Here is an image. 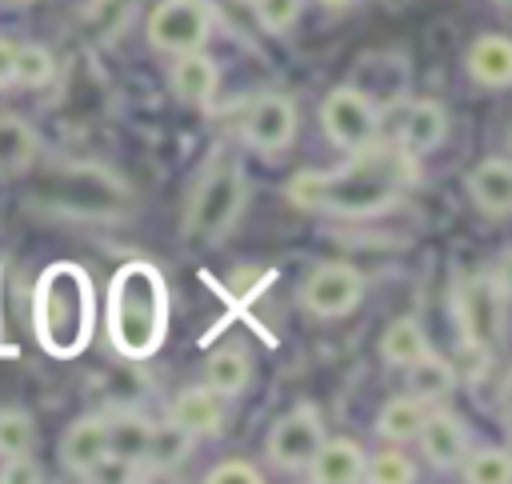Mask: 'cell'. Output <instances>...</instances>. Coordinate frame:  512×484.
Masks as SVG:
<instances>
[{
    "mask_svg": "<svg viewBox=\"0 0 512 484\" xmlns=\"http://www.w3.org/2000/svg\"><path fill=\"white\" fill-rule=\"evenodd\" d=\"M168 420H172L180 432H188L192 440H208V436H216L220 424H224V400H220L212 388H204V384H188V388H180V392L172 396Z\"/></svg>",
    "mask_w": 512,
    "mask_h": 484,
    "instance_id": "obj_15",
    "label": "cell"
},
{
    "mask_svg": "<svg viewBox=\"0 0 512 484\" xmlns=\"http://www.w3.org/2000/svg\"><path fill=\"white\" fill-rule=\"evenodd\" d=\"M456 472H460L468 484H504V480L512 476V456H508L504 448L480 444V448H468V452H464V460H460Z\"/></svg>",
    "mask_w": 512,
    "mask_h": 484,
    "instance_id": "obj_27",
    "label": "cell"
},
{
    "mask_svg": "<svg viewBox=\"0 0 512 484\" xmlns=\"http://www.w3.org/2000/svg\"><path fill=\"white\" fill-rule=\"evenodd\" d=\"M348 160L328 172H300L288 184V200L304 212L328 216H380L400 200V192L416 180V156H408L392 136H376L372 144L344 152Z\"/></svg>",
    "mask_w": 512,
    "mask_h": 484,
    "instance_id": "obj_1",
    "label": "cell"
},
{
    "mask_svg": "<svg viewBox=\"0 0 512 484\" xmlns=\"http://www.w3.org/2000/svg\"><path fill=\"white\" fill-rule=\"evenodd\" d=\"M104 420H108V456H112L108 464L140 468L148 436H152V420L136 408H112V412H104Z\"/></svg>",
    "mask_w": 512,
    "mask_h": 484,
    "instance_id": "obj_18",
    "label": "cell"
},
{
    "mask_svg": "<svg viewBox=\"0 0 512 484\" xmlns=\"http://www.w3.org/2000/svg\"><path fill=\"white\" fill-rule=\"evenodd\" d=\"M320 128L332 148L356 152L380 136V108L356 84H340L320 104Z\"/></svg>",
    "mask_w": 512,
    "mask_h": 484,
    "instance_id": "obj_8",
    "label": "cell"
},
{
    "mask_svg": "<svg viewBox=\"0 0 512 484\" xmlns=\"http://www.w3.org/2000/svg\"><path fill=\"white\" fill-rule=\"evenodd\" d=\"M364 448L352 436H324L308 460V480L316 484H360L364 476Z\"/></svg>",
    "mask_w": 512,
    "mask_h": 484,
    "instance_id": "obj_17",
    "label": "cell"
},
{
    "mask_svg": "<svg viewBox=\"0 0 512 484\" xmlns=\"http://www.w3.org/2000/svg\"><path fill=\"white\" fill-rule=\"evenodd\" d=\"M412 440H416L424 464L436 468V472H456L460 460H464V452L472 448L468 424L452 408H440V404H428V412H424V420H420V428H416Z\"/></svg>",
    "mask_w": 512,
    "mask_h": 484,
    "instance_id": "obj_11",
    "label": "cell"
},
{
    "mask_svg": "<svg viewBox=\"0 0 512 484\" xmlns=\"http://www.w3.org/2000/svg\"><path fill=\"white\" fill-rule=\"evenodd\" d=\"M32 448H36V420H32V412H24L20 404H4L0 408V460L28 456Z\"/></svg>",
    "mask_w": 512,
    "mask_h": 484,
    "instance_id": "obj_28",
    "label": "cell"
},
{
    "mask_svg": "<svg viewBox=\"0 0 512 484\" xmlns=\"http://www.w3.org/2000/svg\"><path fill=\"white\" fill-rule=\"evenodd\" d=\"M60 464L64 472L72 476H96L100 468H108V420L104 412H88V416H76L64 436H60Z\"/></svg>",
    "mask_w": 512,
    "mask_h": 484,
    "instance_id": "obj_13",
    "label": "cell"
},
{
    "mask_svg": "<svg viewBox=\"0 0 512 484\" xmlns=\"http://www.w3.org/2000/svg\"><path fill=\"white\" fill-rule=\"evenodd\" d=\"M12 56H16V44L0 36V92L12 88Z\"/></svg>",
    "mask_w": 512,
    "mask_h": 484,
    "instance_id": "obj_33",
    "label": "cell"
},
{
    "mask_svg": "<svg viewBox=\"0 0 512 484\" xmlns=\"http://www.w3.org/2000/svg\"><path fill=\"white\" fill-rule=\"evenodd\" d=\"M368 484H412L416 480V460L396 452V448H384L376 456H364V476Z\"/></svg>",
    "mask_w": 512,
    "mask_h": 484,
    "instance_id": "obj_29",
    "label": "cell"
},
{
    "mask_svg": "<svg viewBox=\"0 0 512 484\" xmlns=\"http://www.w3.org/2000/svg\"><path fill=\"white\" fill-rule=\"evenodd\" d=\"M320 8H328V12H344V8H352V4H360V0H316Z\"/></svg>",
    "mask_w": 512,
    "mask_h": 484,
    "instance_id": "obj_34",
    "label": "cell"
},
{
    "mask_svg": "<svg viewBox=\"0 0 512 484\" xmlns=\"http://www.w3.org/2000/svg\"><path fill=\"white\" fill-rule=\"evenodd\" d=\"M212 24H216V12L208 0H160L148 12V44L168 56L196 52L208 44Z\"/></svg>",
    "mask_w": 512,
    "mask_h": 484,
    "instance_id": "obj_7",
    "label": "cell"
},
{
    "mask_svg": "<svg viewBox=\"0 0 512 484\" xmlns=\"http://www.w3.org/2000/svg\"><path fill=\"white\" fill-rule=\"evenodd\" d=\"M324 436H328V428H324L320 408L312 400H300V404H292L288 412H280L268 424V432H264V456H268V464H276L284 472H304Z\"/></svg>",
    "mask_w": 512,
    "mask_h": 484,
    "instance_id": "obj_5",
    "label": "cell"
},
{
    "mask_svg": "<svg viewBox=\"0 0 512 484\" xmlns=\"http://www.w3.org/2000/svg\"><path fill=\"white\" fill-rule=\"evenodd\" d=\"M424 412H428V404H424L420 396L400 392V396L384 400V408L376 412V436L388 440V444H408V440L416 436Z\"/></svg>",
    "mask_w": 512,
    "mask_h": 484,
    "instance_id": "obj_23",
    "label": "cell"
},
{
    "mask_svg": "<svg viewBox=\"0 0 512 484\" xmlns=\"http://www.w3.org/2000/svg\"><path fill=\"white\" fill-rule=\"evenodd\" d=\"M52 76H56V60H52V52L44 44H32V40L28 44H16V56H12V88L36 92Z\"/></svg>",
    "mask_w": 512,
    "mask_h": 484,
    "instance_id": "obj_25",
    "label": "cell"
},
{
    "mask_svg": "<svg viewBox=\"0 0 512 484\" xmlns=\"http://www.w3.org/2000/svg\"><path fill=\"white\" fill-rule=\"evenodd\" d=\"M300 16V0H256V20L264 32H288Z\"/></svg>",
    "mask_w": 512,
    "mask_h": 484,
    "instance_id": "obj_31",
    "label": "cell"
},
{
    "mask_svg": "<svg viewBox=\"0 0 512 484\" xmlns=\"http://www.w3.org/2000/svg\"><path fill=\"white\" fill-rule=\"evenodd\" d=\"M364 288L368 284H364V272L356 264H348V260H320L304 276V284H300V304L316 320H340V316L360 308Z\"/></svg>",
    "mask_w": 512,
    "mask_h": 484,
    "instance_id": "obj_6",
    "label": "cell"
},
{
    "mask_svg": "<svg viewBox=\"0 0 512 484\" xmlns=\"http://www.w3.org/2000/svg\"><path fill=\"white\" fill-rule=\"evenodd\" d=\"M208 484H264V472L252 464V460H240V456H228V460H216L208 472H204Z\"/></svg>",
    "mask_w": 512,
    "mask_h": 484,
    "instance_id": "obj_30",
    "label": "cell"
},
{
    "mask_svg": "<svg viewBox=\"0 0 512 484\" xmlns=\"http://www.w3.org/2000/svg\"><path fill=\"white\" fill-rule=\"evenodd\" d=\"M456 320L464 340L492 348L504 332V284L496 276H472L456 292Z\"/></svg>",
    "mask_w": 512,
    "mask_h": 484,
    "instance_id": "obj_10",
    "label": "cell"
},
{
    "mask_svg": "<svg viewBox=\"0 0 512 484\" xmlns=\"http://www.w3.org/2000/svg\"><path fill=\"white\" fill-rule=\"evenodd\" d=\"M468 76L480 84V88H508L512 84V40L500 36V32H484L472 40L468 48Z\"/></svg>",
    "mask_w": 512,
    "mask_h": 484,
    "instance_id": "obj_19",
    "label": "cell"
},
{
    "mask_svg": "<svg viewBox=\"0 0 512 484\" xmlns=\"http://www.w3.org/2000/svg\"><path fill=\"white\" fill-rule=\"evenodd\" d=\"M252 380V360L244 348L224 344L216 352H208L204 360V388H212L220 400H236Z\"/></svg>",
    "mask_w": 512,
    "mask_h": 484,
    "instance_id": "obj_21",
    "label": "cell"
},
{
    "mask_svg": "<svg viewBox=\"0 0 512 484\" xmlns=\"http://www.w3.org/2000/svg\"><path fill=\"white\" fill-rule=\"evenodd\" d=\"M0 4H8V8H28V4H36V0H0Z\"/></svg>",
    "mask_w": 512,
    "mask_h": 484,
    "instance_id": "obj_35",
    "label": "cell"
},
{
    "mask_svg": "<svg viewBox=\"0 0 512 484\" xmlns=\"http://www.w3.org/2000/svg\"><path fill=\"white\" fill-rule=\"evenodd\" d=\"M244 200H248V176H244V164L236 156H220L204 180L196 184L192 200H188V212H184V240L188 244H200V248H212L216 240H224L240 212H244Z\"/></svg>",
    "mask_w": 512,
    "mask_h": 484,
    "instance_id": "obj_4",
    "label": "cell"
},
{
    "mask_svg": "<svg viewBox=\"0 0 512 484\" xmlns=\"http://www.w3.org/2000/svg\"><path fill=\"white\" fill-rule=\"evenodd\" d=\"M464 188H468V200L488 220H504L512 212V164L504 156H488L476 168H468Z\"/></svg>",
    "mask_w": 512,
    "mask_h": 484,
    "instance_id": "obj_14",
    "label": "cell"
},
{
    "mask_svg": "<svg viewBox=\"0 0 512 484\" xmlns=\"http://www.w3.org/2000/svg\"><path fill=\"white\" fill-rule=\"evenodd\" d=\"M396 108V128L388 132L408 156H428L444 144L448 136V108L440 100H400Z\"/></svg>",
    "mask_w": 512,
    "mask_h": 484,
    "instance_id": "obj_12",
    "label": "cell"
},
{
    "mask_svg": "<svg viewBox=\"0 0 512 484\" xmlns=\"http://www.w3.org/2000/svg\"><path fill=\"white\" fill-rule=\"evenodd\" d=\"M192 452V436L180 432L172 420L164 424H152V436H148V448H144V468H176L184 456Z\"/></svg>",
    "mask_w": 512,
    "mask_h": 484,
    "instance_id": "obj_26",
    "label": "cell"
},
{
    "mask_svg": "<svg viewBox=\"0 0 512 484\" xmlns=\"http://www.w3.org/2000/svg\"><path fill=\"white\" fill-rule=\"evenodd\" d=\"M168 84H172V92L188 108H212V100L220 92V64L204 48L180 52L176 64H172V72H168Z\"/></svg>",
    "mask_w": 512,
    "mask_h": 484,
    "instance_id": "obj_16",
    "label": "cell"
},
{
    "mask_svg": "<svg viewBox=\"0 0 512 484\" xmlns=\"http://www.w3.org/2000/svg\"><path fill=\"white\" fill-rule=\"evenodd\" d=\"M96 332V284L84 264L56 260L32 284V336L52 360H72Z\"/></svg>",
    "mask_w": 512,
    "mask_h": 484,
    "instance_id": "obj_3",
    "label": "cell"
},
{
    "mask_svg": "<svg viewBox=\"0 0 512 484\" xmlns=\"http://www.w3.org/2000/svg\"><path fill=\"white\" fill-rule=\"evenodd\" d=\"M432 344H428V332L416 316H396L384 336H380V360L392 364V368H408L416 356H424Z\"/></svg>",
    "mask_w": 512,
    "mask_h": 484,
    "instance_id": "obj_22",
    "label": "cell"
},
{
    "mask_svg": "<svg viewBox=\"0 0 512 484\" xmlns=\"http://www.w3.org/2000/svg\"><path fill=\"white\" fill-rule=\"evenodd\" d=\"M404 376H408V388L404 392H412V396H420L424 404H440L444 396H452L456 392V384H460V372H456V364L448 360V356H440V352H424V356H416L408 368H404Z\"/></svg>",
    "mask_w": 512,
    "mask_h": 484,
    "instance_id": "obj_20",
    "label": "cell"
},
{
    "mask_svg": "<svg viewBox=\"0 0 512 484\" xmlns=\"http://www.w3.org/2000/svg\"><path fill=\"white\" fill-rule=\"evenodd\" d=\"M36 160V132L16 112H0V172H24Z\"/></svg>",
    "mask_w": 512,
    "mask_h": 484,
    "instance_id": "obj_24",
    "label": "cell"
},
{
    "mask_svg": "<svg viewBox=\"0 0 512 484\" xmlns=\"http://www.w3.org/2000/svg\"><path fill=\"white\" fill-rule=\"evenodd\" d=\"M40 480H44V472H40V464L32 460V452H28V456L0 460V484H40Z\"/></svg>",
    "mask_w": 512,
    "mask_h": 484,
    "instance_id": "obj_32",
    "label": "cell"
},
{
    "mask_svg": "<svg viewBox=\"0 0 512 484\" xmlns=\"http://www.w3.org/2000/svg\"><path fill=\"white\" fill-rule=\"evenodd\" d=\"M104 340L120 360H152L168 340V280L152 260H128L104 292Z\"/></svg>",
    "mask_w": 512,
    "mask_h": 484,
    "instance_id": "obj_2",
    "label": "cell"
},
{
    "mask_svg": "<svg viewBox=\"0 0 512 484\" xmlns=\"http://www.w3.org/2000/svg\"><path fill=\"white\" fill-rule=\"evenodd\" d=\"M296 128H300V108L292 96L284 92H268V96H256L244 116H240V140L252 148V152H264V156H276L284 152L292 140H296Z\"/></svg>",
    "mask_w": 512,
    "mask_h": 484,
    "instance_id": "obj_9",
    "label": "cell"
}]
</instances>
